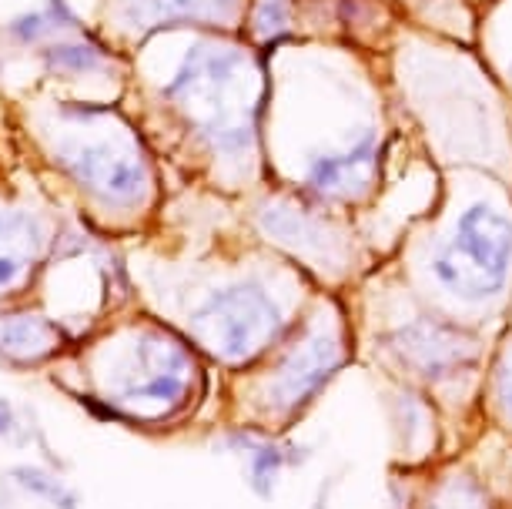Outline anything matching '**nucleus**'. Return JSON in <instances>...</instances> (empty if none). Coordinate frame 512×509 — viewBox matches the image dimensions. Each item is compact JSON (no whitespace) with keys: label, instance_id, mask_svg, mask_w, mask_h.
<instances>
[{"label":"nucleus","instance_id":"nucleus-7","mask_svg":"<svg viewBox=\"0 0 512 509\" xmlns=\"http://www.w3.org/2000/svg\"><path fill=\"white\" fill-rule=\"evenodd\" d=\"M375 138L365 134L345 151H332V155H318L308 161V171H305V181L315 195H325V198H355L362 195L365 185L372 181L375 175Z\"/></svg>","mask_w":512,"mask_h":509},{"label":"nucleus","instance_id":"nucleus-4","mask_svg":"<svg viewBox=\"0 0 512 509\" xmlns=\"http://www.w3.org/2000/svg\"><path fill=\"white\" fill-rule=\"evenodd\" d=\"M64 165L94 195L114 201V205L141 201L148 191V171L141 161L111 144H77L71 155H64Z\"/></svg>","mask_w":512,"mask_h":509},{"label":"nucleus","instance_id":"nucleus-9","mask_svg":"<svg viewBox=\"0 0 512 509\" xmlns=\"http://www.w3.org/2000/svg\"><path fill=\"white\" fill-rule=\"evenodd\" d=\"M235 11V0H131L128 17L138 27L171 21H221Z\"/></svg>","mask_w":512,"mask_h":509},{"label":"nucleus","instance_id":"nucleus-15","mask_svg":"<svg viewBox=\"0 0 512 509\" xmlns=\"http://www.w3.org/2000/svg\"><path fill=\"white\" fill-rule=\"evenodd\" d=\"M14 479L21 483L24 489H31L34 496H41L47 499L51 506L57 509H77V499L74 493H67V489L57 483L54 476H47L44 469H34V466H21V469H14Z\"/></svg>","mask_w":512,"mask_h":509},{"label":"nucleus","instance_id":"nucleus-11","mask_svg":"<svg viewBox=\"0 0 512 509\" xmlns=\"http://www.w3.org/2000/svg\"><path fill=\"white\" fill-rule=\"evenodd\" d=\"M238 449L248 453V479H251V489H255L262 499H272L275 493V483L285 469V449H278L275 443H238Z\"/></svg>","mask_w":512,"mask_h":509},{"label":"nucleus","instance_id":"nucleus-18","mask_svg":"<svg viewBox=\"0 0 512 509\" xmlns=\"http://www.w3.org/2000/svg\"><path fill=\"white\" fill-rule=\"evenodd\" d=\"M11 426H14V409H11V402H7V399H0V436H4Z\"/></svg>","mask_w":512,"mask_h":509},{"label":"nucleus","instance_id":"nucleus-2","mask_svg":"<svg viewBox=\"0 0 512 509\" xmlns=\"http://www.w3.org/2000/svg\"><path fill=\"white\" fill-rule=\"evenodd\" d=\"M512 265V218L476 201L462 211L456 238L432 258V272L466 302L492 299L506 285Z\"/></svg>","mask_w":512,"mask_h":509},{"label":"nucleus","instance_id":"nucleus-3","mask_svg":"<svg viewBox=\"0 0 512 509\" xmlns=\"http://www.w3.org/2000/svg\"><path fill=\"white\" fill-rule=\"evenodd\" d=\"M191 329L221 362H245L282 329V309L265 285L238 282L215 292L191 319Z\"/></svg>","mask_w":512,"mask_h":509},{"label":"nucleus","instance_id":"nucleus-12","mask_svg":"<svg viewBox=\"0 0 512 509\" xmlns=\"http://www.w3.org/2000/svg\"><path fill=\"white\" fill-rule=\"evenodd\" d=\"M61 27H81V24H77V17L67 11L64 0H47L44 11H31V14L17 17L11 24V34L21 37L24 44H34V41H41L44 34L61 31Z\"/></svg>","mask_w":512,"mask_h":509},{"label":"nucleus","instance_id":"nucleus-17","mask_svg":"<svg viewBox=\"0 0 512 509\" xmlns=\"http://www.w3.org/2000/svg\"><path fill=\"white\" fill-rule=\"evenodd\" d=\"M499 399H502V406L512 412V352L506 355V362H502V369H499Z\"/></svg>","mask_w":512,"mask_h":509},{"label":"nucleus","instance_id":"nucleus-13","mask_svg":"<svg viewBox=\"0 0 512 509\" xmlns=\"http://www.w3.org/2000/svg\"><path fill=\"white\" fill-rule=\"evenodd\" d=\"M185 379L178 372H158L151 376L144 386H134L124 392V402L131 406H144V409H175L181 396H185Z\"/></svg>","mask_w":512,"mask_h":509},{"label":"nucleus","instance_id":"nucleus-8","mask_svg":"<svg viewBox=\"0 0 512 509\" xmlns=\"http://www.w3.org/2000/svg\"><path fill=\"white\" fill-rule=\"evenodd\" d=\"M41 235L21 215H0V292L21 285L31 272Z\"/></svg>","mask_w":512,"mask_h":509},{"label":"nucleus","instance_id":"nucleus-16","mask_svg":"<svg viewBox=\"0 0 512 509\" xmlns=\"http://www.w3.org/2000/svg\"><path fill=\"white\" fill-rule=\"evenodd\" d=\"M288 0H262L255 11V31L262 34H278L288 27Z\"/></svg>","mask_w":512,"mask_h":509},{"label":"nucleus","instance_id":"nucleus-1","mask_svg":"<svg viewBox=\"0 0 512 509\" xmlns=\"http://www.w3.org/2000/svg\"><path fill=\"white\" fill-rule=\"evenodd\" d=\"M248 67L251 64L241 51L198 44L164 88V98L178 101L195 118L201 138L228 158L245 155L255 141V128H251L255 101L248 94H238L245 91Z\"/></svg>","mask_w":512,"mask_h":509},{"label":"nucleus","instance_id":"nucleus-10","mask_svg":"<svg viewBox=\"0 0 512 509\" xmlns=\"http://www.w3.org/2000/svg\"><path fill=\"white\" fill-rule=\"evenodd\" d=\"M61 342V335L41 315H7L0 319V352L11 359L31 362L41 355H51Z\"/></svg>","mask_w":512,"mask_h":509},{"label":"nucleus","instance_id":"nucleus-5","mask_svg":"<svg viewBox=\"0 0 512 509\" xmlns=\"http://www.w3.org/2000/svg\"><path fill=\"white\" fill-rule=\"evenodd\" d=\"M338 366H342V345L332 335L305 339L288 359H282V366L275 372L272 389H268L272 406L278 412H292L298 406H305L335 376Z\"/></svg>","mask_w":512,"mask_h":509},{"label":"nucleus","instance_id":"nucleus-6","mask_svg":"<svg viewBox=\"0 0 512 509\" xmlns=\"http://www.w3.org/2000/svg\"><path fill=\"white\" fill-rule=\"evenodd\" d=\"M392 349L425 376H449L452 369H462L476 355V342L442 322L419 319L392 332Z\"/></svg>","mask_w":512,"mask_h":509},{"label":"nucleus","instance_id":"nucleus-14","mask_svg":"<svg viewBox=\"0 0 512 509\" xmlns=\"http://www.w3.org/2000/svg\"><path fill=\"white\" fill-rule=\"evenodd\" d=\"M104 61V51L94 44L84 41H57L44 51V64L51 71H64V74H88L98 71Z\"/></svg>","mask_w":512,"mask_h":509}]
</instances>
